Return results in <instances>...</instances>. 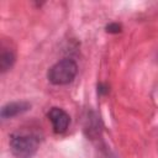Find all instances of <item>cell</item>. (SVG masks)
Masks as SVG:
<instances>
[{"mask_svg":"<svg viewBox=\"0 0 158 158\" xmlns=\"http://www.w3.org/2000/svg\"><path fill=\"white\" fill-rule=\"evenodd\" d=\"M15 53L12 49L2 46L1 47V53H0V72L5 73L9 69L12 68L14 63H15Z\"/></svg>","mask_w":158,"mask_h":158,"instance_id":"obj_6","label":"cell"},{"mask_svg":"<svg viewBox=\"0 0 158 158\" xmlns=\"http://www.w3.org/2000/svg\"><path fill=\"white\" fill-rule=\"evenodd\" d=\"M78 73V64L72 58H64L54 63L47 72V79L53 85H67L74 80Z\"/></svg>","mask_w":158,"mask_h":158,"instance_id":"obj_1","label":"cell"},{"mask_svg":"<svg viewBox=\"0 0 158 158\" xmlns=\"http://www.w3.org/2000/svg\"><path fill=\"white\" fill-rule=\"evenodd\" d=\"M31 109V104L28 101H11L5 104L1 107L0 116L2 120L6 118H12L15 116H19Z\"/></svg>","mask_w":158,"mask_h":158,"instance_id":"obj_4","label":"cell"},{"mask_svg":"<svg viewBox=\"0 0 158 158\" xmlns=\"http://www.w3.org/2000/svg\"><path fill=\"white\" fill-rule=\"evenodd\" d=\"M85 132L88 135V137L93 138H98L100 136L101 128H100V117H98L96 114L91 112L88 118H86V125H85Z\"/></svg>","mask_w":158,"mask_h":158,"instance_id":"obj_5","label":"cell"},{"mask_svg":"<svg viewBox=\"0 0 158 158\" xmlns=\"http://www.w3.org/2000/svg\"><path fill=\"white\" fill-rule=\"evenodd\" d=\"M47 117L52 122V127H53V131L56 133H64L67 131L69 122H70V117L63 109L52 107L48 111Z\"/></svg>","mask_w":158,"mask_h":158,"instance_id":"obj_3","label":"cell"},{"mask_svg":"<svg viewBox=\"0 0 158 158\" xmlns=\"http://www.w3.org/2000/svg\"><path fill=\"white\" fill-rule=\"evenodd\" d=\"M40 141L28 133H14L10 137V151L16 158H32L38 151Z\"/></svg>","mask_w":158,"mask_h":158,"instance_id":"obj_2","label":"cell"},{"mask_svg":"<svg viewBox=\"0 0 158 158\" xmlns=\"http://www.w3.org/2000/svg\"><path fill=\"white\" fill-rule=\"evenodd\" d=\"M106 32L109 33H118L121 32V25L116 23V22H111L106 26Z\"/></svg>","mask_w":158,"mask_h":158,"instance_id":"obj_7","label":"cell"}]
</instances>
